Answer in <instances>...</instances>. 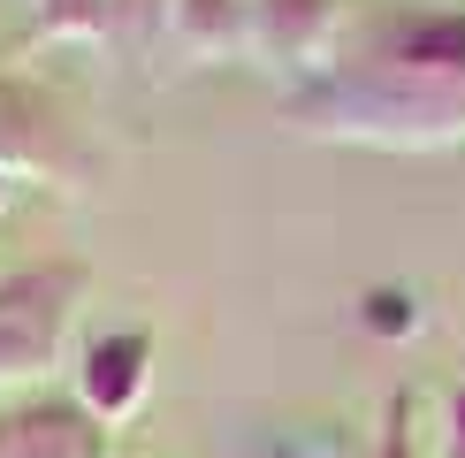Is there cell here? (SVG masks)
Listing matches in <instances>:
<instances>
[{"label":"cell","instance_id":"cell-2","mask_svg":"<svg viewBox=\"0 0 465 458\" xmlns=\"http://www.w3.org/2000/svg\"><path fill=\"white\" fill-rule=\"evenodd\" d=\"M76 298H84V267H69V260L0 275V390L54 367V352H62V336L76 321Z\"/></svg>","mask_w":465,"mask_h":458},{"label":"cell","instance_id":"cell-3","mask_svg":"<svg viewBox=\"0 0 465 458\" xmlns=\"http://www.w3.org/2000/svg\"><path fill=\"white\" fill-rule=\"evenodd\" d=\"M343 15H351L343 0H252V46H260L267 62L328 76V69H336Z\"/></svg>","mask_w":465,"mask_h":458},{"label":"cell","instance_id":"cell-4","mask_svg":"<svg viewBox=\"0 0 465 458\" xmlns=\"http://www.w3.org/2000/svg\"><path fill=\"white\" fill-rule=\"evenodd\" d=\"M0 458H107V428L84 405H24L0 420Z\"/></svg>","mask_w":465,"mask_h":458},{"label":"cell","instance_id":"cell-6","mask_svg":"<svg viewBox=\"0 0 465 458\" xmlns=\"http://www.w3.org/2000/svg\"><path fill=\"white\" fill-rule=\"evenodd\" d=\"M0 161H54V114L15 85H0Z\"/></svg>","mask_w":465,"mask_h":458},{"label":"cell","instance_id":"cell-8","mask_svg":"<svg viewBox=\"0 0 465 458\" xmlns=\"http://www.w3.org/2000/svg\"><path fill=\"white\" fill-rule=\"evenodd\" d=\"M450 458H465V390H458V420H450Z\"/></svg>","mask_w":465,"mask_h":458},{"label":"cell","instance_id":"cell-1","mask_svg":"<svg viewBox=\"0 0 465 458\" xmlns=\"http://www.w3.org/2000/svg\"><path fill=\"white\" fill-rule=\"evenodd\" d=\"M305 130L366 145H442L465 138V15L381 24L343 69L290 100Z\"/></svg>","mask_w":465,"mask_h":458},{"label":"cell","instance_id":"cell-7","mask_svg":"<svg viewBox=\"0 0 465 458\" xmlns=\"http://www.w3.org/2000/svg\"><path fill=\"white\" fill-rule=\"evenodd\" d=\"M176 31L214 38V31H229V8H222V0H176Z\"/></svg>","mask_w":465,"mask_h":458},{"label":"cell","instance_id":"cell-5","mask_svg":"<svg viewBox=\"0 0 465 458\" xmlns=\"http://www.w3.org/2000/svg\"><path fill=\"white\" fill-rule=\"evenodd\" d=\"M145 359H153V336L145 329H123V336H100L84 352V413L100 420H123L130 405L145 397Z\"/></svg>","mask_w":465,"mask_h":458}]
</instances>
